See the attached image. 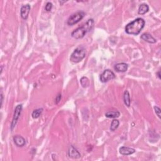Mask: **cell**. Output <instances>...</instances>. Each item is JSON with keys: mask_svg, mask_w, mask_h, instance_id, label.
I'll use <instances>...</instances> for the list:
<instances>
[{"mask_svg": "<svg viewBox=\"0 0 161 161\" xmlns=\"http://www.w3.org/2000/svg\"><path fill=\"white\" fill-rule=\"evenodd\" d=\"M145 20L141 18H138L129 23L125 27V32L130 35H137L145 26Z\"/></svg>", "mask_w": 161, "mask_h": 161, "instance_id": "1", "label": "cell"}, {"mask_svg": "<svg viewBox=\"0 0 161 161\" xmlns=\"http://www.w3.org/2000/svg\"><path fill=\"white\" fill-rule=\"evenodd\" d=\"M94 26L93 19H89L85 24L79 27L72 32L71 36L76 39H80L86 35V33L91 31Z\"/></svg>", "mask_w": 161, "mask_h": 161, "instance_id": "2", "label": "cell"}, {"mask_svg": "<svg viewBox=\"0 0 161 161\" xmlns=\"http://www.w3.org/2000/svg\"><path fill=\"white\" fill-rule=\"evenodd\" d=\"M86 56V50L83 47H78L72 53L70 61L74 63H78L81 61Z\"/></svg>", "mask_w": 161, "mask_h": 161, "instance_id": "3", "label": "cell"}, {"mask_svg": "<svg viewBox=\"0 0 161 161\" xmlns=\"http://www.w3.org/2000/svg\"><path fill=\"white\" fill-rule=\"evenodd\" d=\"M84 15H85V13L82 11L75 13L71 15L67 20V25L69 26H73V25L78 23L84 18Z\"/></svg>", "mask_w": 161, "mask_h": 161, "instance_id": "4", "label": "cell"}, {"mask_svg": "<svg viewBox=\"0 0 161 161\" xmlns=\"http://www.w3.org/2000/svg\"><path fill=\"white\" fill-rule=\"evenodd\" d=\"M22 108H23L22 105H18L16 106L15 109L14 115H13V120L11 124V129L12 130H13L16 124H17V122L20 118V117L21 115V113H22Z\"/></svg>", "mask_w": 161, "mask_h": 161, "instance_id": "5", "label": "cell"}, {"mask_svg": "<svg viewBox=\"0 0 161 161\" xmlns=\"http://www.w3.org/2000/svg\"><path fill=\"white\" fill-rule=\"evenodd\" d=\"M115 74L113 71L109 69H107L103 71V73L100 75V80L102 83H107L110 80L115 78Z\"/></svg>", "mask_w": 161, "mask_h": 161, "instance_id": "6", "label": "cell"}, {"mask_svg": "<svg viewBox=\"0 0 161 161\" xmlns=\"http://www.w3.org/2000/svg\"><path fill=\"white\" fill-rule=\"evenodd\" d=\"M68 155L70 158L73 159H78L80 157V154L73 145H71L68 150Z\"/></svg>", "mask_w": 161, "mask_h": 161, "instance_id": "7", "label": "cell"}, {"mask_svg": "<svg viewBox=\"0 0 161 161\" xmlns=\"http://www.w3.org/2000/svg\"><path fill=\"white\" fill-rule=\"evenodd\" d=\"M30 11V5L27 4V5L22 6L20 10L21 17L23 20H27L28 18Z\"/></svg>", "mask_w": 161, "mask_h": 161, "instance_id": "8", "label": "cell"}, {"mask_svg": "<svg viewBox=\"0 0 161 161\" xmlns=\"http://www.w3.org/2000/svg\"><path fill=\"white\" fill-rule=\"evenodd\" d=\"M13 141L16 146L19 147H22L26 144V141L25 139L20 135H16L13 137Z\"/></svg>", "mask_w": 161, "mask_h": 161, "instance_id": "9", "label": "cell"}, {"mask_svg": "<svg viewBox=\"0 0 161 161\" xmlns=\"http://www.w3.org/2000/svg\"><path fill=\"white\" fill-rule=\"evenodd\" d=\"M141 39L148 42V43L149 44H155L157 41L155 38L152 37L150 33H143V34L141 36Z\"/></svg>", "mask_w": 161, "mask_h": 161, "instance_id": "10", "label": "cell"}, {"mask_svg": "<svg viewBox=\"0 0 161 161\" xmlns=\"http://www.w3.org/2000/svg\"><path fill=\"white\" fill-rule=\"evenodd\" d=\"M115 69L117 72H121V73H124V72H126L128 69V64L124 62H121V63H118L115 66Z\"/></svg>", "mask_w": 161, "mask_h": 161, "instance_id": "11", "label": "cell"}, {"mask_svg": "<svg viewBox=\"0 0 161 161\" xmlns=\"http://www.w3.org/2000/svg\"><path fill=\"white\" fill-rule=\"evenodd\" d=\"M135 150L132 148H129L127 147H121L120 149V153L124 155H129L135 153Z\"/></svg>", "mask_w": 161, "mask_h": 161, "instance_id": "12", "label": "cell"}, {"mask_svg": "<svg viewBox=\"0 0 161 161\" xmlns=\"http://www.w3.org/2000/svg\"><path fill=\"white\" fill-rule=\"evenodd\" d=\"M149 10V6H148L147 4L143 3L142 5H140L139 8H138V13L139 15H144L146 13H147Z\"/></svg>", "mask_w": 161, "mask_h": 161, "instance_id": "13", "label": "cell"}, {"mask_svg": "<svg viewBox=\"0 0 161 161\" xmlns=\"http://www.w3.org/2000/svg\"><path fill=\"white\" fill-rule=\"evenodd\" d=\"M120 115V113L118 111H109L105 113V117L109 118H117Z\"/></svg>", "mask_w": 161, "mask_h": 161, "instance_id": "14", "label": "cell"}, {"mask_svg": "<svg viewBox=\"0 0 161 161\" xmlns=\"http://www.w3.org/2000/svg\"><path fill=\"white\" fill-rule=\"evenodd\" d=\"M124 103L126 106V107H129L130 106V103H131V99H130V93L127 90L125 91V92H124Z\"/></svg>", "mask_w": 161, "mask_h": 161, "instance_id": "15", "label": "cell"}, {"mask_svg": "<svg viewBox=\"0 0 161 161\" xmlns=\"http://www.w3.org/2000/svg\"><path fill=\"white\" fill-rule=\"evenodd\" d=\"M42 112H43V108H39V109H35L34 111L32 112V114L33 118L36 119V118H39L41 115Z\"/></svg>", "mask_w": 161, "mask_h": 161, "instance_id": "16", "label": "cell"}, {"mask_svg": "<svg viewBox=\"0 0 161 161\" xmlns=\"http://www.w3.org/2000/svg\"><path fill=\"white\" fill-rule=\"evenodd\" d=\"M120 125V122L119 121H118V120L117 119H114L112 124H111V126H110V130L111 131H115V130L117 129V128L118 127V126H119Z\"/></svg>", "mask_w": 161, "mask_h": 161, "instance_id": "17", "label": "cell"}, {"mask_svg": "<svg viewBox=\"0 0 161 161\" xmlns=\"http://www.w3.org/2000/svg\"><path fill=\"white\" fill-rule=\"evenodd\" d=\"M80 83L83 88H87L90 85V80L86 77H83L80 80Z\"/></svg>", "mask_w": 161, "mask_h": 161, "instance_id": "18", "label": "cell"}, {"mask_svg": "<svg viewBox=\"0 0 161 161\" xmlns=\"http://www.w3.org/2000/svg\"><path fill=\"white\" fill-rule=\"evenodd\" d=\"M52 8V4L50 2H48L45 5V10L47 11H50Z\"/></svg>", "mask_w": 161, "mask_h": 161, "instance_id": "19", "label": "cell"}, {"mask_svg": "<svg viewBox=\"0 0 161 161\" xmlns=\"http://www.w3.org/2000/svg\"><path fill=\"white\" fill-rule=\"evenodd\" d=\"M154 110H155V112L156 113V115L158 116V117L159 118H160V108H159L158 107L155 106V107H154Z\"/></svg>", "mask_w": 161, "mask_h": 161, "instance_id": "20", "label": "cell"}, {"mask_svg": "<svg viewBox=\"0 0 161 161\" xmlns=\"http://www.w3.org/2000/svg\"><path fill=\"white\" fill-rule=\"evenodd\" d=\"M61 98H62V96H61V94H59L56 98V104H58L59 102H60V101L61 100Z\"/></svg>", "mask_w": 161, "mask_h": 161, "instance_id": "21", "label": "cell"}, {"mask_svg": "<svg viewBox=\"0 0 161 161\" xmlns=\"http://www.w3.org/2000/svg\"><path fill=\"white\" fill-rule=\"evenodd\" d=\"M3 93H1V106L2 107V105H3Z\"/></svg>", "mask_w": 161, "mask_h": 161, "instance_id": "22", "label": "cell"}, {"mask_svg": "<svg viewBox=\"0 0 161 161\" xmlns=\"http://www.w3.org/2000/svg\"><path fill=\"white\" fill-rule=\"evenodd\" d=\"M157 76H158V78L160 79H161V78H160V71H159V72H157Z\"/></svg>", "mask_w": 161, "mask_h": 161, "instance_id": "23", "label": "cell"}]
</instances>
